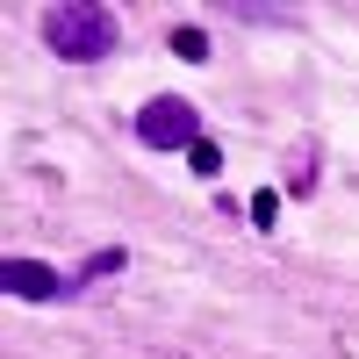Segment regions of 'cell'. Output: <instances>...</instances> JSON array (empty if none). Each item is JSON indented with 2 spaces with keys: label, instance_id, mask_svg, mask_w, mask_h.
Returning <instances> with one entry per match:
<instances>
[{
  "label": "cell",
  "instance_id": "cell-1",
  "mask_svg": "<svg viewBox=\"0 0 359 359\" xmlns=\"http://www.w3.org/2000/svg\"><path fill=\"white\" fill-rule=\"evenodd\" d=\"M43 43L72 65H94L115 50V15L101 0H57V8H43Z\"/></svg>",
  "mask_w": 359,
  "mask_h": 359
},
{
  "label": "cell",
  "instance_id": "cell-2",
  "mask_svg": "<svg viewBox=\"0 0 359 359\" xmlns=\"http://www.w3.org/2000/svg\"><path fill=\"white\" fill-rule=\"evenodd\" d=\"M137 137L151 144V151H194V144H201V115L180 94H158V101L137 108Z\"/></svg>",
  "mask_w": 359,
  "mask_h": 359
},
{
  "label": "cell",
  "instance_id": "cell-3",
  "mask_svg": "<svg viewBox=\"0 0 359 359\" xmlns=\"http://www.w3.org/2000/svg\"><path fill=\"white\" fill-rule=\"evenodd\" d=\"M0 287H8V294H22V302H50V294L65 287V280H57L43 259H8V266H0Z\"/></svg>",
  "mask_w": 359,
  "mask_h": 359
},
{
  "label": "cell",
  "instance_id": "cell-4",
  "mask_svg": "<svg viewBox=\"0 0 359 359\" xmlns=\"http://www.w3.org/2000/svg\"><path fill=\"white\" fill-rule=\"evenodd\" d=\"M172 50H180V57H208V36H201V29H180Z\"/></svg>",
  "mask_w": 359,
  "mask_h": 359
}]
</instances>
